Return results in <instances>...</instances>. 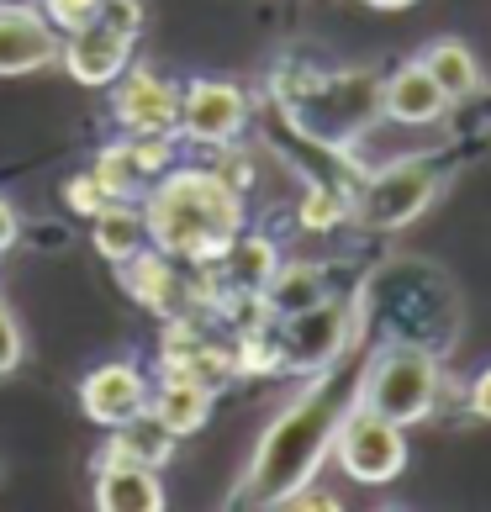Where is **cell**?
Masks as SVG:
<instances>
[{"label":"cell","mask_w":491,"mask_h":512,"mask_svg":"<svg viewBox=\"0 0 491 512\" xmlns=\"http://www.w3.org/2000/svg\"><path fill=\"white\" fill-rule=\"evenodd\" d=\"M122 270V291L138 301L143 312H154V317H180V312H191V280L180 275V259H169L164 249H138L127 264H117Z\"/></svg>","instance_id":"4fadbf2b"},{"label":"cell","mask_w":491,"mask_h":512,"mask_svg":"<svg viewBox=\"0 0 491 512\" xmlns=\"http://www.w3.org/2000/svg\"><path fill=\"white\" fill-rule=\"evenodd\" d=\"M64 48V32L48 22L43 6H22V0H0V80L32 69H53Z\"/></svg>","instance_id":"30bf717a"},{"label":"cell","mask_w":491,"mask_h":512,"mask_svg":"<svg viewBox=\"0 0 491 512\" xmlns=\"http://www.w3.org/2000/svg\"><path fill=\"white\" fill-rule=\"evenodd\" d=\"M296 222L307 227V233H333V227H344V222H354V196H344L338 185H307L301 191V201H296Z\"/></svg>","instance_id":"603a6c76"},{"label":"cell","mask_w":491,"mask_h":512,"mask_svg":"<svg viewBox=\"0 0 491 512\" xmlns=\"http://www.w3.org/2000/svg\"><path fill=\"white\" fill-rule=\"evenodd\" d=\"M164 481L154 465L101 460L96 465V507L101 512H164Z\"/></svg>","instance_id":"2e32d148"},{"label":"cell","mask_w":491,"mask_h":512,"mask_svg":"<svg viewBox=\"0 0 491 512\" xmlns=\"http://www.w3.org/2000/svg\"><path fill=\"white\" fill-rule=\"evenodd\" d=\"M175 449H180V439L169 433L154 412H132L127 423H117V428H106V449H101V460H132V465H154V470H164L169 460H175Z\"/></svg>","instance_id":"e0dca14e"},{"label":"cell","mask_w":491,"mask_h":512,"mask_svg":"<svg viewBox=\"0 0 491 512\" xmlns=\"http://www.w3.org/2000/svg\"><path fill=\"white\" fill-rule=\"evenodd\" d=\"M22 359H27V333L16 322V312L6 307V296H0V375L22 370Z\"/></svg>","instance_id":"484cf974"},{"label":"cell","mask_w":491,"mask_h":512,"mask_svg":"<svg viewBox=\"0 0 491 512\" xmlns=\"http://www.w3.org/2000/svg\"><path fill=\"white\" fill-rule=\"evenodd\" d=\"M22 243V217H16V206H11V196L0 191V264H6V254Z\"/></svg>","instance_id":"f1b7e54d"},{"label":"cell","mask_w":491,"mask_h":512,"mask_svg":"<svg viewBox=\"0 0 491 512\" xmlns=\"http://www.w3.org/2000/svg\"><path fill=\"white\" fill-rule=\"evenodd\" d=\"M449 106L455 101L444 96L439 80H433L418 59H407L396 74L381 80V117L391 127H439L449 117Z\"/></svg>","instance_id":"5bb4252c"},{"label":"cell","mask_w":491,"mask_h":512,"mask_svg":"<svg viewBox=\"0 0 491 512\" xmlns=\"http://www.w3.org/2000/svg\"><path fill=\"white\" fill-rule=\"evenodd\" d=\"M148 243L180 264H212L243 233L249 206L243 191L206 164H175L143 191Z\"/></svg>","instance_id":"7a4b0ae2"},{"label":"cell","mask_w":491,"mask_h":512,"mask_svg":"<svg viewBox=\"0 0 491 512\" xmlns=\"http://www.w3.org/2000/svg\"><path fill=\"white\" fill-rule=\"evenodd\" d=\"M90 169H96V180L106 185L111 201H143V191L154 180H148V169L138 164V154H132V138L122 132V138H111L96 148V159H90Z\"/></svg>","instance_id":"7402d4cb"},{"label":"cell","mask_w":491,"mask_h":512,"mask_svg":"<svg viewBox=\"0 0 491 512\" xmlns=\"http://www.w3.org/2000/svg\"><path fill=\"white\" fill-rule=\"evenodd\" d=\"M323 296H333L328 291V270H323V264H307V259H280V270L264 280V291H259V301H264V312H270V317L307 312Z\"/></svg>","instance_id":"ac0fdd59"},{"label":"cell","mask_w":491,"mask_h":512,"mask_svg":"<svg viewBox=\"0 0 491 512\" xmlns=\"http://www.w3.org/2000/svg\"><path fill=\"white\" fill-rule=\"evenodd\" d=\"M439 185H444V175L428 154L391 159L360 185V196H354V222L370 227V233H402V227H412L433 201H439Z\"/></svg>","instance_id":"5b68a950"},{"label":"cell","mask_w":491,"mask_h":512,"mask_svg":"<svg viewBox=\"0 0 491 512\" xmlns=\"http://www.w3.org/2000/svg\"><path fill=\"white\" fill-rule=\"evenodd\" d=\"M217 270H222V280H228L233 291H264V280H270L275 270H280V249H275V238H264V233H243L228 243V254L217 259Z\"/></svg>","instance_id":"44dd1931"},{"label":"cell","mask_w":491,"mask_h":512,"mask_svg":"<svg viewBox=\"0 0 491 512\" xmlns=\"http://www.w3.org/2000/svg\"><path fill=\"white\" fill-rule=\"evenodd\" d=\"M37 6L48 11V22L59 32H80L90 22H101V6L106 0H37Z\"/></svg>","instance_id":"d4e9b609"},{"label":"cell","mask_w":491,"mask_h":512,"mask_svg":"<svg viewBox=\"0 0 491 512\" xmlns=\"http://www.w3.org/2000/svg\"><path fill=\"white\" fill-rule=\"evenodd\" d=\"M444 391V365L439 354L423 344H407V338H391L370 354V365L360 370V386H354V402H365L370 412L391 417L402 428H418L433 417Z\"/></svg>","instance_id":"3957f363"},{"label":"cell","mask_w":491,"mask_h":512,"mask_svg":"<svg viewBox=\"0 0 491 512\" xmlns=\"http://www.w3.org/2000/svg\"><path fill=\"white\" fill-rule=\"evenodd\" d=\"M212 407H217V391L196 381V375H180V370H159L154 391H148V412L175 433V439H191L212 423Z\"/></svg>","instance_id":"9a60e30c"},{"label":"cell","mask_w":491,"mask_h":512,"mask_svg":"<svg viewBox=\"0 0 491 512\" xmlns=\"http://www.w3.org/2000/svg\"><path fill=\"white\" fill-rule=\"evenodd\" d=\"M275 344H280V370L291 375L333 370L354 344V307L338 296H323L307 312L275 317Z\"/></svg>","instance_id":"52a82bcc"},{"label":"cell","mask_w":491,"mask_h":512,"mask_svg":"<svg viewBox=\"0 0 491 512\" xmlns=\"http://www.w3.org/2000/svg\"><path fill=\"white\" fill-rule=\"evenodd\" d=\"M465 407L481 417V423H491V365L470 375V386H465Z\"/></svg>","instance_id":"83f0119b"},{"label":"cell","mask_w":491,"mask_h":512,"mask_svg":"<svg viewBox=\"0 0 491 512\" xmlns=\"http://www.w3.org/2000/svg\"><path fill=\"white\" fill-rule=\"evenodd\" d=\"M296 122L333 148H349L360 132L381 117V80L370 69H338V74H307L291 96Z\"/></svg>","instance_id":"277c9868"},{"label":"cell","mask_w":491,"mask_h":512,"mask_svg":"<svg viewBox=\"0 0 491 512\" xmlns=\"http://www.w3.org/2000/svg\"><path fill=\"white\" fill-rule=\"evenodd\" d=\"M101 22L122 27V32H143V0H106V6H101Z\"/></svg>","instance_id":"4316f807"},{"label":"cell","mask_w":491,"mask_h":512,"mask_svg":"<svg viewBox=\"0 0 491 512\" xmlns=\"http://www.w3.org/2000/svg\"><path fill=\"white\" fill-rule=\"evenodd\" d=\"M254 101L233 80H185L180 85V138L196 148H228L249 132Z\"/></svg>","instance_id":"ba28073f"},{"label":"cell","mask_w":491,"mask_h":512,"mask_svg":"<svg viewBox=\"0 0 491 512\" xmlns=\"http://www.w3.org/2000/svg\"><path fill=\"white\" fill-rule=\"evenodd\" d=\"M59 196H64V206H69V212H74V217H85V222L96 217L101 206H111V196H106V185L96 180V169H80V175H69Z\"/></svg>","instance_id":"cb8c5ba5"},{"label":"cell","mask_w":491,"mask_h":512,"mask_svg":"<svg viewBox=\"0 0 491 512\" xmlns=\"http://www.w3.org/2000/svg\"><path fill=\"white\" fill-rule=\"evenodd\" d=\"M148 391H154V381L143 375V365H132V359H106V365H96L80 381V412L96 428H117L132 412L148 407Z\"/></svg>","instance_id":"7c38bea8"},{"label":"cell","mask_w":491,"mask_h":512,"mask_svg":"<svg viewBox=\"0 0 491 512\" xmlns=\"http://www.w3.org/2000/svg\"><path fill=\"white\" fill-rule=\"evenodd\" d=\"M132 48H138V32H122V27H111V22H90L80 32H64L59 64L69 69L74 85L111 90V85L122 80V69L132 64Z\"/></svg>","instance_id":"8fae6325"},{"label":"cell","mask_w":491,"mask_h":512,"mask_svg":"<svg viewBox=\"0 0 491 512\" xmlns=\"http://www.w3.org/2000/svg\"><path fill=\"white\" fill-rule=\"evenodd\" d=\"M418 64L439 80V90L455 106L481 90V59H476V48H470V43H460V37H433V43L418 53Z\"/></svg>","instance_id":"ffe728a7"},{"label":"cell","mask_w":491,"mask_h":512,"mask_svg":"<svg viewBox=\"0 0 491 512\" xmlns=\"http://www.w3.org/2000/svg\"><path fill=\"white\" fill-rule=\"evenodd\" d=\"M111 117L117 132H175L180 138V85L148 64H127L111 85Z\"/></svg>","instance_id":"9c48e42d"},{"label":"cell","mask_w":491,"mask_h":512,"mask_svg":"<svg viewBox=\"0 0 491 512\" xmlns=\"http://www.w3.org/2000/svg\"><path fill=\"white\" fill-rule=\"evenodd\" d=\"M90 243L106 264H127L138 249H148V222H143V201H111L90 217Z\"/></svg>","instance_id":"d6986e66"},{"label":"cell","mask_w":491,"mask_h":512,"mask_svg":"<svg viewBox=\"0 0 491 512\" xmlns=\"http://www.w3.org/2000/svg\"><path fill=\"white\" fill-rule=\"evenodd\" d=\"M354 386H360V375H344L338 365L317 370L312 381L275 412V423L259 433L249 465H243V476L233 486V502L280 507L296 486H307L333 454V433H338L344 407L354 402Z\"/></svg>","instance_id":"6da1fadb"},{"label":"cell","mask_w":491,"mask_h":512,"mask_svg":"<svg viewBox=\"0 0 491 512\" xmlns=\"http://www.w3.org/2000/svg\"><path fill=\"white\" fill-rule=\"evenodd\" d=\"M370 11H407V6H418V0H365Z\"/></svg>","instance_id":"f546056e"},{"label":"cell","mask_w":491,"mask_h":512,"mask_svg":"<svg viewBox=\"0 0 491 512\" xmlns=\"http://www.w3.org/2000/svg\"><path fill=\"white\" fill-rule=\"evenodd\" d=\"M328 460L344 470L354 486H391L407 470V428L391 417L370 412L365 402H349L333 433V454Z\"/></svg>","instance_id":"8992f818"}]
</instances>
